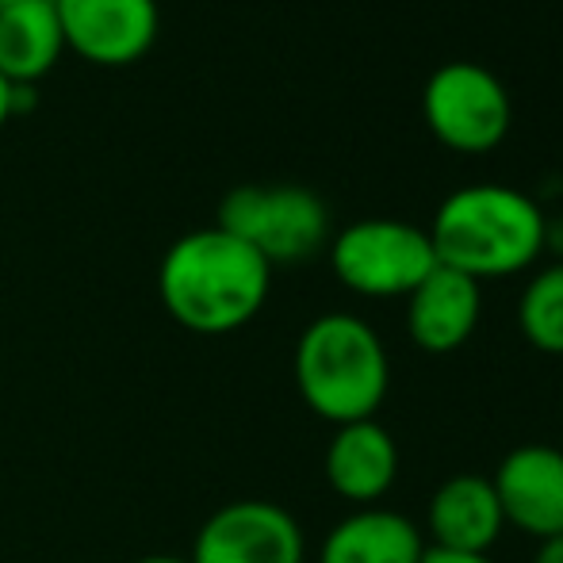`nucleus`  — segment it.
Here are the masks:
<instances>
[{"instance_id": "nucleus-1", "label": "nucleus", "mask_w": 563, "mask_h": 563, "mask_svg": "<svg viewBox=\"0 0 563 563\" xmlns=\"http://www.w3.org/2000/svg\"><path fill=\"white\" fill-rule=\"evenodd\" d=\"M273 265L223 227L180 234L157 265V296L177 327L203 338L234 334L261 314Z\"/></svg>"}, {"instance_id": "nucleus-2", "label": "nucleus", "mask_w": 563, "mask_h": 563, "mask_svg": "<svg viewBox=\"0 0 563 563\" xmlns=\"http://www.w3.org/2000/svg\"><path fill=\"white\" fill-rule=\"evenodd\" d=\"M438 265L472 280L526 273L549 250V219L533 196L510 185H467L445 196L430 227Z\"/></svg>"}, {"instance_id": "nucleus-3", "label": "nucleus", "mask_w": 563, "mask_h": 563, "mask_svg": "<svg viewBox=\"0 0 563 563\" xmlns=\"http://www.w3.org/2000/svg\"><path fill=\"white\" fill-rule=\"evenodd\" d=\"M303 407L330 426L376 418L391 387V361L376 330L349 311L307 322L291 356Z\"/></svg>"}, {"instance_id": "nucleus-4", "label": "nucleus", "mask_w": 563, "mask_h": 563, "mask_svg": "<svg viewBox=\"0 0 563 563\" xmlns=\"http://www.w3.org/2000/svg\"><path fill=\"white\" fill-rule=\"evenodd\" d=\"M330 268L353 296L407 299L438 268L430 230L402 219H361L330 238Z\"/></svg>"}, {"instance_id": "nucleus-5", "label": "nucleus", "mask_w": 563, "mask_h": 563, "mask_svg": "<svg viewBox=\"0 0 563 563\" xmlns=\"http://www.w3.org/2000/svg\"><path fill=\"white\" fill-rule=\"evenodd\" d=\"M242 238L268 265H296L327 245L330 211L311 188L299 185H242L223 196L219 223Z\"/></svg>"}, {"instance_id": "nucleus-6", "label": "nucleus", "mask_w": 563, "mask_h": 563, "mask_svg": "<svg viewBox=\"0 0 563 563\" xmlns=\"http://www.w3.org/2000/svg\"><path fill=\"white\" fill-rule=\"evenodd\" d=\"M422 115L441 146L456 154H490L510 134L514 104L506 85L487 66L449 62L426 81Z\"/></svg>"}, {"instance_id": "nucleus-7", "label": "nucleus", "mask_w": 563, "mask_h": 563, "mask_svg": "<svg viewBox=\"0 0 563 563\" xmlns=\"http://www.w3.org/2000/svg\"><path fill=\"white\" fill-rule=\"evenodd\" d=\"M192 563H307L296 514L268 498H238L211 514L192 544Z\"/></svg>"}, {"instance_id": "nucleus-8", "label": "nucleus", "mask_w": 563, "mask_h": 563, "mask_svg": "<svg viewBox=\"0 0 563 563\" xmlns=\"http://www.w3.org/2000/svg\"><path fill=\"white\" fill-rule=\"evenodd\" d=\"M66 51L92 66H131L146 58L162 31L157 0H54Z\"/></svg>"}, {"instance_id": "nucleus-9", "label": "nucleus", "mask_w": 563, "mask_h": 563, "mask_svg": "<svg viewBox=\"0 0 563 563\" xmlns=\"http://www.w3.org/2000/svg\"><path fill=\"white\" fill-rule=\"evenodd\" d=\"M490 487L510 529L544 541L563 533V449L518 445L503 456Z\"/></svg>"}, {"instance_id": "nucleus-10", "label": "nucleus", "mask_w": 563, "mask_h": 563, "mask_svg": "<svg viewBox=\"0 0 563 563\" xmlns=\"http://www.w3.org/2000/svg\"><path fill=\"white\" fill-rule=\"evenodd\" d=\"M322 472L338 498L349 506H379V498L391 495L399 479V445L391 430L379 426L376 418L364 422L334 426V438L322 456Z\"/></svg>"}, {"instance_id": "nucleus-11", "label": "nucleus", "mask_w": 563, "mask_h": 563, "mask_svg": "<svg viewBox=\"0 0 563 563\" xmlns=\"http://www.w3.org/2000/svg\"><path fill=\"white\" fill-rule=\"evenodd\" d=\"M483 319V284L438 265L407 296V334L422 353L445 356L467 345Z\"/></svg>"}, {"instance_id": "nucleus-12", "label": "nucleus", "mask_w": 563, "mask_h": 563, "mask_svg": "<svg viewBox=\"0 0 563 563\" xmlns=\"http://www.w3.org/2000/svg\"><path fill=\"white\" fill-rule=\"evenodd\" d=\"M506 529L503 506L487 475H452L433 490L426 506V537L430 549L467 552V556H490Z\"/></svg>"}, {"instance_id": "nucleus-13", "label": "nucleus", "mask_w": 563, "mask_h": 563, "mask_svg": "<svg viewBox=\"0 0 563 563\" xmlns=\"http://www.w3.org/2000/svg\"><path fill=\"white\" fill-rule=\"evenodd\" d=\"M426 549V533L407 514L361 506L327 533L319 563H422Z\"/></svg>"}, {"instance_id": "nucleus-14", "label": "nucleus", "mask_w": 563, "mask_h": 563, "mask_svg": "<svg viewBox=\"0 0 563 563\" xmlns=\"http://www.w3.org/2000/svg\"><path fill=\"white\" fill-rule=\"evenodd\" d=\"M66 54L54 0L0 8V74L12 85H38Z\"/></svg>"}, {"instance_id": "nucleus-15", "label": "nucleus", "mask_w": 563, "mask_h": 563, "mask_svg": "<svg viewBox=\"0 0 563 563\" xmlns=\"http://www.w3.org/2000/svg\"><path fill=\"white\" fill-rule=\"evenodd\" d=\"M518 330L537 353L563 356V261L529 276L518 299Z\"/></svg>"}, {"instance_id": "nucleus-16", "label": "nucleus", "mask_w": 563, "mask_h": 563, "mask_svg": "<svg viewBox=\"0 0 563 563\" xmlns=\"http://www.w3.org/2000/svg\"><path fill=\"white\" fill-rule=\"evenodd\" d=\"M533 563H563V533H556V537H544V541H537Z\"/></svg>"}, {"instance_id": "nucleus-17", "label": "nucleus", "mask_w": 563, "mask_h": 563, "mask_svg": "<svg viewBox=\"0 0 563 563\" xmlns=\"http://www.w3.org/2000/svg\"><path fill=\"white\" fill-rule=\"evenodd\" d=\"M422 563H495L490 556H467V552H445V549H426Z\"/></svg>"}, {"instance_id": "nucleus-18", "label": "nucleus", "mask_w": 563, "mask_h": 563, "mask_svg": "<svg viewBox=\"0 0 563 563\" xmlns=\"http://www.w3.org/2000/svg\"><path fill=\"white\" fill-rule=\"evenodd\" d=\"M12 92H15V85L8 81L4 74H0V126L12 119Z\"/></svg>"}, {"instance_id": "nucleus-19", "label": "nucleus", "mask_w": 563, "mask_h": 563, "mask_svg": "<svg viewBox=\"0 0 563 563\" xmlns=\"http://www.w3.org/2000/svg\"><path fill=\"white\" fill-rule=\"evenodd\" d=\"M134 563H192L188 556H173V552H154V556H142Z\"/></svg>"}, {"instance_id": "nucleus-20", "label": "nucleus", "mask_w": 563, "mask_h": 563, "mask_svg": "<svg viewBox=\"0 0 563 563\" xmlns=\"http://www.w3.org/2000/svg\"><path fill=\"white\" fill-rule=\"evenodd\" d=\"M8 4H35V0H0V8H8Z\"/></svg>"}]
</instances>
